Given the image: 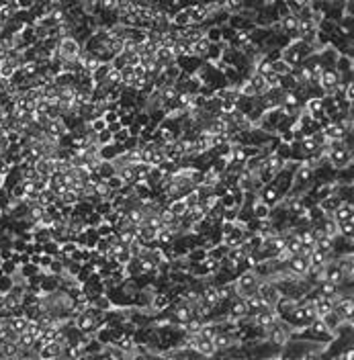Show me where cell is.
<instances>
[{"label": "cell", "mask_w": 354, "mask_h": 360, "mask_svg": "<svg viewBox=\"0 0 354 360\" xmlns=\"http://www.w3.org/2000/svg\"><path fill=\"white\" fill-rule=\"evenodd\" d=\"M260 280H262V276L256 272V270H252V268L242 270V272H238L236 278H234L236 295L246 297V295H250V292H256V286H258Z\"/></svg>", "instance_id": "cell-1"}, {"label": "cell", "mask_w": 354, "mask_h": 360, "mask_svg": "<svg viewBox=\"0 0 354 360\" xmlns=\"http://www.w3.org/2000/svg\"><path fill=\"white\" fill-rule=\"evenodd\" d=\"M82 52V43L72 37V35H66L62 39H58V45H56V56L62 60V62H76L78 56Z\"/></svg>", "instance_id": "cell-2"}, {"label": "cell", "mask_w": 354, "mask_h": 360, "mask_svg": "<svg viewBox=\"0 0 354 360\" xmlns=\"http://www.w3.org/2000/svg\"><path fill=\"white\" fill-rule=\"evenodd\" d=\"M264 202H266V205L272 209V207H276L278 202H282V194H280V190L274 186V182H266V184H262L260 188H258V192H256Z\"/></svg>", "instance_id": "cell-3"}, {"label": "cell", "mask_w": 354, "mask_h": 360, "mask_svg": "<svg viewBox=\"0 0 354 360\" xmlns=\"http://www.w3.org/2000/svg\"><path fill=\"white\" fill-rule=\"evenodd\" d=\"M64 352H66V346H62V344H58V342H50V344H43V346L37 350V358H46V360H50V358H60V356H64Z\"/></svg>", "instance_id": "cell-4"}, {"label": "cell", "mask_w": 354, "mask_h": 360, "mask_svg": "<svg viewBox=\"0 0 354 360\" xmlns=\"http://www.w3.org/2000/svg\"><path fill=\"white\" fill-rule=\"evenodd\" d=\"M332 217L336 219V223H342L346 219H354V202H352V198L342 200L340 205H338V209L332 213Z\"/></svg>", "instance_id": "cell-5"}, {"label": "cell", "mask_w": 354, "mask_h": 360, "mask_svg": "<svg viewBox=\"0 0 354 360\" xmlns=\"http://www.w3.org/2000/svg\"><path fill=\"white\" fill-rule=\"evenodd\" d=\"M284 266L291 270L293 274H297V276H305L307 274V270H309V262L305 260V258H301V256H291L289 260L284 262Z\"/></svg>", "instance_id": "cell-6"}, {"label": "cell", "mask_w": 354, "mask_h": 360, "mask_svg": "<svg viewBox=\"0 0 354 360\" xmlns=\"http://www.w3.org/2000/svg\"><path fill=\"white\" fill-rule=\"evenodd\" d=\"M170 22L174 27H186L190 25V8L188 6H180L170 14Z\"/></svg>", "instance_id": "cell-7"}, {"label": "cell", "mask_w": 354, "mask_h": 360, "mask_svg": "<svg viewBox=\"0 0 354 360\" xmlns=\"http://www.w3.org/2000/svg\"><path fill=\"white\" fill-rule=\"evenodd\" d=\"M209 48H211V43L205 39V37H201L198 41H194V43H190V50H192V56L194 58H198L201 62H205V58H207V52H209Z\"/></svg>", "instance_id": "cell-8"}, {"label": "cell", "mask_w": 354, "mask_h": 360, "mask_svg": "<svg viewBox=\"0 0 354 360\" xmlns=\"http://www.w3.org/2000/svg\"><path fill=\"white\" fill-rule=\"evenodd\" d=\"M166 207L174 213V217H178V219H182V215L186 213V202H184L182 196H180V198H172V200H168V202H166Z\"/></svg>", "instance_id": "cell-9"}, {"label": "cell", "mask_w": 354, "mask_h": 360, "mask_svg": "<svg viewBox=\"0 0 354 360\" xmlns=\"http://www.w3.org/2000/svg\"><path fill=\"white\" fill-rule=\"evenodd\" d=\"M20 350L16 342H2L0 344V358H18Z\"/></svg>", "instance_id": "cell-10"}, {"label": "cell", "mask_w": 354, "mask_h": 360, "mask_svg": "<svg viewBox=\"0 0 354 360\" xmlns=\"http://www.w3.org/2000/svg\"><path fill=\"white\" fill-rule=\"evenodd\" d=\"M205 39L209 43H219V41H224V31L217 25H209V27H205Z\"/></svg>", "instance_id": "cell-11"}, {"label": "cell", "mask_w": 354, "mask_h": 360, "mask_svg": "<svg viewBox=\"0 0 354 360\" xmlns=\"http://www.w3.org/2000/svg\"><path fill=\"white\" fill-rule=\"evenodd\" d=\"M16 70H18V66H16L12 60H6V62H2V66H0V78L10 80Z\"/></svg>", "instance_id": "cell-12"}, {"label": "cell", "mask_w": 354, "mask_h": 360, "mask_svg": "<svg viewBox=\"0 0 354 360\" xmlns=\"http://www.w3.org/2000/svg\"><path fill=\"white\" fill-rule=\"evenodd\" d=\"M291 70H293V68H291L289 64H284L280 58L272 62V72H274V74H278V76H286V74H291Z\"/></svg>", "instance_id": "cell-13"}, {"label": "cell", "mask_w": 354, "mask_h": 360, "mask_svg": "<svg viewBox=\"0 0 354 360\" xmlns=\"http://www.w3.org/2000/svg\"><path fill=\"white\" fill-rule=\"evenodd\" d=\"M104 180H106V184H108V188H110V190H113V192H119V190H121V188L125 186V182H123V180H121V178H119L117 174H113V176H108V178H104Z\"/></svg>", "instance_id": "cell-14"}, {"label": "cell", "mask_w": 354, "mask_h": 360, "mask_svg": "<svg viewBox=\"0 0 354 360\" xmlns=\"http://www.w3.org/2000/svg\"><path fill=\"white\" fill-rule=\"evenodd\" d=\"M12 284H14V278L10 274H0V292H2V295H6L12 288Z\"/></svg>", "instance_id": "cell-15"}, {"label": "cell", "mask_w": 354, "mask_h": 360, "mask_svg": "<svg viewBox=\"0 0 354 360\" xmlns=\"http://www.w3.org/2000/svg\"><path fill=\"white\" fill-rule=\"evenodd\" d=\"M96 144H98V146H108V144H113V133H110L108 129L98 131V133H96Z\"/></svg>", "instance_id": "cell-16"}, {"label": "cell", "mask_w": 354, "mask_h": 360, "mask_svg": "<svg viewBox=\"0 0 354 360\" xmlns=\"http://www.w3.org/2000/svg\"><path fill=\"white\" fill-rule=\"evenodd\" d=\"M88 127H90L92 133H98V131H104L106 129V121L102 117H94L92 121H88Z\"/></svg>", "instance_id": "cell-17"}, {"label": "cell", "mask_w": 354, "mask_h": 360, "mask_svg": "<svg viewBox=\"0 0 354 360\" xmlns=\"http://www.w3.org/2000/svg\"><path fill=\"white\" fill-rule=\"evenodd\" d=\"M127 140H129V131H127V127H121L119 131L113 133V142H115V144H125Z\"/></svg>", "instance_id": "cell-18"}, {"label": "cell", "mask_w": 354, "mask_h": 360, "mask_svg": "<svg viewBox=\"0 0 354 360\" xmlns=\"http://www.w3.org/2000/svg\"><path fill=\"white\" fill-rule=\"evenodd\" d=\"M352 100H354V84L350 82V84H346V88H344V102L352 104Z\"/></svg>", "instance_id": "cell-19"}, {"label": "cell", "mask_w": 354, "mask_h": 360, "mask_svg": "<svg viewBox=\"0 0 354 360\" xmlns=\"http://www.w3.org/2000/svg\"><path fill=\"white\" fill-rule=\"evenodd\" d=\"M14 2L18 6V10H29L35 4V0H14Z\"/></svg>", "instance_id": "cell-20"}, {"label": "cell", "mask_w": 354, "mask_h": 360, "mask_svg": "<svg viewBox=\"0 0 354 360\" xmlns=\"http://www.w3.org/2000/svg\"><path fill=\"white\" fill-rule=\"evenodd\" d=\"M336 358H344V360H352V358H354V350H352V346H348V350H342L340 354H336Z\"/></svg>", "instance_id": "cell-21"}, {"label": "cell", "mask_w": 354, "mask_h": 360, "mask_svg": "<svg viewBox=\"0 0 354 360\" xmlns=\"http://www.w3.org/2000/svg\"><path fill=\"white\" fill-rule=\"evenodd\" d=\"M10 168H12V166H10V164H8L6 160H4V158H2V156H0V174H2V176H6Z\"/></svg>", "instance_id": "cell-22"}, {"label": "cell", "mask_w": 354, "mask_h": 360, "mask_svg": "<svg viewBox=\"0 0 354 360\" xmlns=\"http://www.w3.org/2000/svg\"><path fill=\"white\" fill-rule=\"evenodd\" d=\"M0 188H4V176L0 174Z\"/></svg>", "instance_id": "cell-23"}, {"label": "cell", "mask_w": 354, "mask_h": 360, "mask_svg": "<svg viewBox=\"0 0 354 360\" xmlns=\"http://www.w3.org/2000/svg\"><path fill=\"white\" fill-rule=\"evenodd\" d=\"M0 266H2V258H0Z\"/></svg>", "instance_id": "cell-24"}]
</instances>
